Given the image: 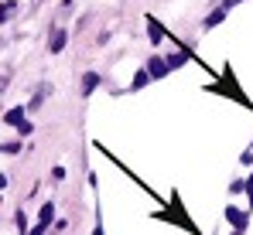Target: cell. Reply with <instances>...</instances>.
I'll return each instance as SVG.
<instances>
[{
	"label": "cell",
	"instance_id": "6da1fadb",
	"mask_svg": "<svg viewBox=\"0 0 253 235\" xmlns=\"http://www.w3.org/2000/svg\"><path fill=\"white\" fill-rule=\"evenodd\" d=\"M147 75H151V78H165V75H168V62H165V58H151Z\"/></svg>",
	"mask_w": 253,
	"mask_h": 235
},
{
	"label": "cell",
	"instance_id": "7a4b0ae2",
	"mask_svg": "<svg viewBox=\"0 0 253 235\" xmlns=\"http://www.w3.org/2000/svg\"><path fill=\"white\" fill-rule=\"evenodd\" d=\"M3 119H7V123H10L14 130H21V126L28 123V116H24V109H21V106H14V109H10V113H7Z\"/></svg>",
	"mask_w": 253,
	"mask_h": 235
},
{
	"label": "cell",
	"instance_id": "3957f363",
	"mask_svg": "<svg viewBox=\"0 0 253 235\" xmlns=\"http://www.w3.org/2000/svg\"><path fill=\"white\" fill-rule=\"evenodd\" d=\"M226 218H229V222H233V225H236V229H240V232H243V229H247V215H243V211H240V208H226Z\"/></svg>",
	"mask_w": 253,
	"mask_h": 235
},
{
	"label": "cell",
	"instance_id": "277c9868",
	"mask_svg": "<svg viewBox=\"0 0 253 235\" xmlns=\"http://www.w3.org/2000/svg\"><path fill=\"white\" fill-rule=\"evenodd\" d=\"M48 48H51V55H58V51L65 48V31H55V34L48 38Z\"/></svg>",
	"mask_w": 253,
	"mask_h": 235
},
{
	"label": "cell",
	"instance_id": "5b68a950",
	"mask_svg": "<svg viewBox=\"0 0 253 235\" xmlns=\"http://www.w3.org/2000/svg\"><path fill=\"white\" fill-rule=\"evenodd\" d=\"M147 31H151V41H154V44H161V38H165V28H161L154 17L147 21Z\"/></svg>",
	"mask_w": 253,
	"mask_h": 235
},
{
	"label": "cell",
	"instance_id": "8992f818",
	"mask_svg": "<svg viewBox=\"0 0 253 235\" xmlns=\"http://www.w3.org/2000/svg\"><path fill=\"white\" fill-rule=\"evenodd\" d=\"M14 10H17V3H14V0L0 3V24H3V21H10V17H14Z\"/></svg>",
	"mask_w": 253,
	"mask_h": 235
},
{
	"label": "cell",
	"instance_id": "52a82bcc",
	"mask_svg": "<svg viewBox=\"0 0 253 235\" xmlns=\"http://www.w3.org/2000/svg\"><path fill=\"white\" fill-rule=\"evenodd\" d=\"M96 85H99V75H96V72H85V78H83V92L89 96V92H92Z\"/></svg>",
	"mask_w": 253,
	"mask_h": 235
},
{
	"label": "cell",
	"instance_id": "ba28073f",
	"mask_svg": "<svg viewBox=\"0 0 253 235\" xmlns=\"http://www.w3.org/2000/svg\"><path fill=\"white\" fill-rule=\"evenodd\" d=\"M222 21H226V10L219 7V10H212L209 17H206V28H215V24H222Z\"/></svg>",
	"mask_w": 253,
	"mask_h": 235
},
{
	"label": "cell",
	"instance_id": "9c48e42d",
	"mask_svg": "<svg viewBox=\"0 0 253 235\" xmlns=\"http://www.w3.org/2000/svg\"><path fill=\"white\" fill-rule=\"evenodd\" d=\"M51 218H55V204H44V208H42V218H38V225H48Z\"/></svg>",
	"mask_w": 253,
	"mask_h": 235
},
{
	"label": "cell",
	"instance_id": "30bf717a",
	"mask_svg": "<svg viewBox=\"0 0 253 235\" xmlns=\"http://www.w3.org/2000/svg\"><path fill=\"white\" fill-rule=\"evenodd\" d=\"M185 62H188V55H185V51H181V55H171V58H168V68H178V65H185Z\"/></svg>",
	"mask_w": 253,
	"mask_h": 235
},
{
	"label": "cell",
	"instance_id": "8fae6325",
	"mask_svg": "<svg viewBox=\"0 0 253 235\" xmlns=\"http://www.w3.org/2000/svg\"><path fill=\"white\" fill-rule=\"evenodd\" d=\"M44 229H48V225H35V229H31V235H44Z\"/></svg>",
	"mask_w": 253,
	"mask_h": 235
},
{
	"label": "cell",
	"instance_id": "7c38bea8",
	"mask_svg": "<svg viewBox=\"0 0 253 235\" xmlns=\"http://www.w3.org/2000/svg\"><path fill=\"white\" fill-rule=\"evenodd\" d=\"M236 3H240V0H226V7H236ZM226 7H222V10H226Z\"/></svg>",
	"mask_w": 253,
	"mask_h": 235
},
{
	"label": "cell",
	"instance_id": "4fadbf2b",
	"mask_svg": "<svg viewBox=\"0 0 253 235\" xmlns=\"http://www.w3.org/2000/svg\"><path fill=\"white\" fill-rule=\"evenodd\" d=\"M3 188H7V177H3V174H0V191H3Z\"/></svg>",
	"mask_w": 253,
	"mask_h": 235
},
{
	"label": "cell",
	"instance_id": "5bb4252c",
	"mask_svg": "<svg viewBox=\"0 0 253 235\" xmlns=\"http://www.w3.org/2000/svg\"><path fill=\"white\" fill-rule=\"evenodd\" d=\"M92 235H103V229H96V232H92Z\"/></svg>",
	"mask_w": 253,
	"mask_h": 235
}]
</instances>
